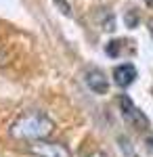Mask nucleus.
<instances>
[{
	"mask_svg": "<svg viewBox=\"0 0 153 157\" xmlns=\"http://www.w3.org/2000/svg\"><path fill=\"white\" fill-rule=\"evenodd\" d=\"M53 130H55V121L50 120L46 113H42V111L21 113L11 124V128H9L13 138H17V140H29V143L32 140H40V138H46Z\"/></svg>",
	"mask_w": 153,
	"mask_h": 157,
	"instance_id": "1",
	"label": "nucleus"
},
{
	"mask_svg": "<svg viewBox=\"0 0 153 157\" xmlns=\"http://www.w3.org/2000/svg\"><path fill=\"white\" fill-rule=\"evenodd\" d=\"M29 153L34 157H71V151L63 143H53V140H32Z\"/></svg>",
	"mask_w": 153,
	"mask_h": 157,
	"instance_id": "2",
	"label": "nucleus"
},
{
	"mask_svg": "<svg viewBox=\"0 0 153 157\" xmlns=\"http://www.w3.org/2000/svg\"><path fill=\"white\" fill-rule=\"evenodd\" d=\"M84 80H86V86L92 90L94 94H107V90H109V80L105 78V73L101 71V69H90V71H86Z\"/></svg>",
	"mask_w": 153,
	"mask_h": 157,
	"instance_id": "3",
	"label": "nucleus"
},
{
	"mask_svg": "<svg viewBox=\"0 0 153 157\" xmlns=\"http://www.w3.org/2000/svg\"><path fill=\"white\" fill-rule=\"evenodd\" d=\"M113 80L120 88H128L134 80H136V67L132 63H124V65H118L113 69Z\"/></svg>",
	"mask_w": 153,
	"mask_h": 157,
	"instance_id": "4",
	"label": "nucleus"
},
{
	"mask_svg": "<svg viewBox=\"0 0 153 157\" xmlns=\"http://www.w3.org/2000/svg\"><path fill=\"white\" fill-rule=\"evenodd\" d=\"M128 121H132V124H134V126H136L139 130H145V128L149 126V120L145 117V113H143V111H139V109H136V107H134V111L130 113Z\"/></svg>",
	"mask_w": 153,
	"mask_h": 157,
	"instance_id": "5",
	"label": "nucleus"
},
{
	"mask_svg": "<svg viewBox=\"0 0 153 157\" xmlns=\"http://www.w3.org/2000/svg\"><path fill=\"white\" fill-rule=\"evenodd\" d=\"M99 21H101V25H103V29H105V32H113V29H116L113 15H111L109 11H105V9H103V13L99 15Z\"/></svg>",
	"mask_w": 153,
	"mask_h": 157,
	"instance_id": "6",
	"label": "nucleus"
},
{
	"mask_svg": "<svg viewBox=\"0 0 153 157\" xmlns=\"http://www.w3.org/2000/svg\"><path fill=\"white\" fill-rule=\"evenodd\" d=\"M120 109H122V115H124V117L128 120L130 113L134 111V103L130 101L128 94H122V97H120Z\"/></svg>",
	"mask_w": 153,
	"mask_h": 157,
	"instance_id": "7",
	"label": "nucleus"
},
{
	"mask_svg": "<svg viewBox=\"0 0 153 157\" xmlns=\"http://www.w3.org/2000/svg\"><path fill=\"white\" fill-rule=\"evenodd\" d=\"M139 21H141V15H139V11H134V9L124 15V23H126V27H130V29H134V27L139 25Z\"/></svg>",
	"mask_w": 153,
	"mask_h": 157,
	"instance_id": "8",
	"label": "nucleus"
},
{
	"mask_svg": "<svg viewBox=\"0 0 153 157\" xmlns=\"http://www.w3.org/2000/svg\"><path fill=\"white\" fill-rule=\"evenodd\" d=\"M120 48H122V46H120L118 40H111V42L105 46V50H107V55H109V57H118V55H120Z\"/></svg>",
	"mask_w": 153,
	"mask_h": 157,
	"instance_id": "9",
	"label": "nucleus"
},
{
	"mask_svg": "<svg viewBox=\"0 0 153 157\" xmlns=\"http://www.w3.org/2000/svg\"><path fill=\"white\" fill-rule=\"evenodd\" d=\"M53 2H55V6H57L63 15H67V17L71 15V6H69V2H67V0H53Z\"/></svg>",
	"mask_w": 153,
	"mask_h": 157,
	"instance_id": "10",
	"label": "nucleus"
},
{
	"mask_svg": "<svg viewBox=\"0 0 153 157\" xmlns=\"http://www.w3.org/2000/svg\"><path fill=\"white\" fill-rule=\"evenodd\" d=\"M86 157H107L103 151H94V153H90V155H86Z\"/></svg>",
	"mask_w": 153,
	"mask_h": 157,
	"instance_id": "11",
	"label": "nucleus"
},
{
	"mask_svg": "<svg viewBox=\"0 0 153 157\" xmlns=\"http://www.w3.org/2000/svg\"><path fill=\"white\" fill-rule=\"evenodd\" d=\"M147 149L153 153V136H151V138H147Z\"/></svg>",
	"mask_w": 153,
	"mask_h": 157,
	"instance_id": "12",
	"label": "nucleus"
},
{
	"mask_svg": "<svg viewBox=\"0 0 153 157\" xmlns=\"http://www.w3.org/2000/svg\"><path fill=\"white\" fill-rule=\"evenodd\" d=\"M147 25H149V34H151V38H153V17L149 19V23H147Z\"/></svg>",
	"mask_w": 153,
	"mask_h": 157,
	"instance_id": "13",
	"label": "nucleus"
}]
</instances>
